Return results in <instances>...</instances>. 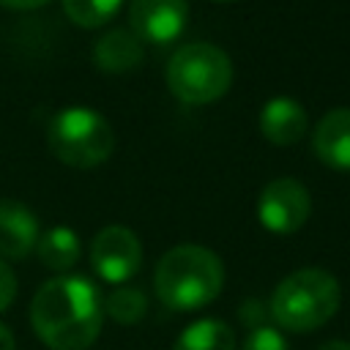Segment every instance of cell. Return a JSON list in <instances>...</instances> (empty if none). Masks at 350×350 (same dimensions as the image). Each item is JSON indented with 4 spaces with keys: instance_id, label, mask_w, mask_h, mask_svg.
Masks as SVG:
<instances>
[{
    "instance_id": "15",
    "label": "cell",
    "mask_w": 350,
    "mask_h": 350,
    "mask_svg": "<svg viewBox=\"0 0 350 350\" xmlns=\"http://www.w3.org/2000/svg\"><path fill=\"white\" fill-rule=\"evenodd\" d=\"M101 306H104V314L109 320H115L120 325H134L142 320V314L148 309V298L142 290L120 284L118 290H112L101 298Z\"/></svg>"
},
{
    "instance_id": "5",
    "label": "cell",
    "mask_w": 350,
    "mask_h": 350,
    "mask_svg": "<svg viewBox=\"0 0 350 350\" xmlns=\"http://www.w3.org/2000/svg\"><path fill=\"white\" fill-rule=\"evenodd\" d=\"M167 88L183 104H213L232 85L230 55L208 41H191L167 60Z\"/></svg>"
},
{
    "instance_id": "16",
    "label": "cell",
    "mask_w": 350,
    "mask_h": 350,
    "mask_svg": "<svg viewBox=\"0 0 350 350\" xmlns=\"http://www.w3.org/2000/svg\"><path fill=\"white\" fill-rule=\"evenodd\" d=\"M123 0H63V11L66 16L79 25V27H101L107 25L118 11H120Z\"/></svg>"
},
{
    "instance_id": "19",
    "label": "cell",
    "mask_w": 350,
    "mask_h": 350,
    "mask_svg": "<svg viewBox=\"0 0 350 350\" xmlns=\"http://www.w3.org/2000/svg\"><path fill=\"white\" fill-rule=\"evenodd\" d=\"M49 0H0L3 8H11V11H30V8H41L46 5Z\"/></svg>"
},
{
    "instance_id": "1",
    "label": "cell",
    "mask_w": 350,
    "mask_h": 350,
    "mask_svg": "<svg viewBox=\"0 0 350 350\" xmlns=\"http://www.w3.org/2000/svg\"><path fill=\"white\" fill-rule=\"evenodd\" d=\"M30 325L49 350H88L104 325L101 293L79 273H60L33 295Z\"/></svg>"
},
{
    "instance_id": "2",
    "label": "cell",
    "mask_w": 350,
    "mask_h": 350,
    "mask_svg": "<svg viewBox=\"0 0 350 350\" xmlns=\"http://www.w3.org/2000/svg\"><path fill=\"white\" fill-rule=\"evenodd\" d=\"M224 265L219 254L200 243H178L156 262L153 290L175 312H194L219 298Z\"/></svg>"
},
{
    "instance_id": "9",
    "label": "cell",
    "mask_w": 350,
    "mask_h": 350,
    "mask_svg": "<svg viewBox=\"0 0 350 350\" xmlns=\"http://www.w3.org/2000/svg\"><path fill=\"white\" fill-rule=\"evenodd\" d=\"M309 129V115L304 104L293 96H273L260 109V131L276 148H290L304 139Z\"/></svg>"
},
{
    "instance_id": "12",
    "label": "cell",
    "mask_w": 350,
    "mask_h": 350,
    "mask_svg": "<svg viewBox=\"0 0 350 350\" xmlns=\"http://www.w3.org/2000/svg\"><path fill=\"white\" fill-rule=\"evenodd\" d=\"M142 41L131 27H112L93 44V63L107 74H123L142 63Z\"/></svg>"
},
{
    "instance_id": "22",
    "label": "cell",
    "mask_w": 350,
    "mask_h": 350,
    "mask_svg": "<svg viewBox=\"0 0 350 350\" xmlns=\"http://www.w3.org/2000/svg\"><path fill=\"white\" fill-rule=\"evenodd\" d=\"M213 3H232V0H213Z\"/></svg>"
},
{
    "instance_id": "21",
    "label": "cell",
    "mask_w": 350,
    "mask_h": 350,
    "mask_svg": "<svg viewBox=\"0 0 350 350\" xmlns=\"http://www.w3.org/2000/svg\"><path fill=\"white\" fill-rule=\"evenodd\" d=\"M317 350H350V342H345V339H331V342H323Z\"/></svg>"
},
{
    "instance_id": "13",
    "label": "cell",
    "mask_w": 350,
    "mask_h": 350,
    "mask_svg": "<svg viewBox=\"0 0 350 350\" xmlns=\"http://www.w3.org/2000/svg\"><path fill=\"white\" fill-rule=\"evenodd\" d=\"M36 254L38 260L55 271V273H68L82 254V243L79 235L68 227V224H55L49 230H44L36 241Z\"/></svg>"
},
{
    "instance_id": "20",
    "label": "cell",
    "mask_w": 350,
    "mask_h": 350,
    "mask_svg": "<svg viewBox=\"0 0 350 350\" xmlns=\"http://www.w3.org/2000/svg\"><path fill=\"white\" fill-rule=\"evenodd\" d=\"M0 350H16V342H14V334L0 323Z\"/></svg>"
},
{
    "instance_id": "8",
    "label": "cell",
    "mask_w": 350,
    "mask_h": 350,
    "mask_svg": "<svg viewBox=\"0 0 350 350\" xmlns=\"http://www.w3.org/2000/svg\"><path fill=\"white\" fill-rule=\"evenodd\" d=\"M189 25V0H131L129 27L139 41L172 44Z\"/></svg>"
},
{
    "instance_id": "4",
    "label": "cell",
    "mask_w": 350,
    "mask_h": 350,
    "mask_svg": "<svg viewBox=\"0 0 350 350\" xmlns=\"http://www.w3.org/2000/svg\"><path fill=\"white\" fill-rule=\"evenodd\" d=\"M46 145L57 161L74 170H93L115 150L109 120L90 107H66L46 126Z\"/></svg>"
},
{
    "instance_id": "10",
    "label": "cell",
    "mask_w": 350,
    "mask_h": 350,
    "mask_svg": "<svg viewBox=\"0 0 350 350\" xmlns=\"http://www.w3.org/2000/svg\"><path fill=\"white\" fill-rule=\"evenodd\" d=\"M41 235V224L36 213L19 200H0V257L25 260L36 252V241Z\"/></svg>"
},
{
    "instance_id": "6",
    "label": "cell",
    "mask_w": 350,
    "mask_h": 350,
    "mask_svg": "<svg viewBox=\"0 0 350 350\" xmlns=\"http://www.w3.org/2000/svg\"><path fill=\"white\" fill-rule=\"evenodd\" d=\"M312 213L309 189L298 178H273L257 197V219L273 235L298 232Z\"/></svg>"
},
{
    "instance_id": "17",
    "label": "cell",
    "mask_w": 350,
    "mask_h": 350,
    "mask_svg": "<svg viewBox=\"0 0 350 350\" xmlns=\"http://www.w3.org/2000/svg\"><path fill=\"white\" fill-rule=\"evenodd\" d=\"M241 350H293L287 336L282 334V328L276 325H257L246 334L243 347Z\"/></svg>"
},
{
    "instance_id": "7",
    "label": "cell",
    "mask_w": 350,
    "mask_h": 350,
    "mask_svg": "<svg viewBox=\"0 0 350 350\" xmlns=\"http://www.w3.org/2000/svg\"><path fill=\"white\" fill-rule=\"evenodd\" d=\"M90 268L101 282L126 284L142 268V243L126 224H109L90 241Z\"/></svg>"
},
{
    "instance_id": "11",
    "label": "cell",
    "mask_w": 350,
    "mask_h": 350,
    "mask_svg": "<svg viewBox=\"0 0 350 350\" xmlns=\"http://www.w3.org/2000/svg\"><path fill=\"white\" fill-rule=\"evenodd\" d=\"M312 150L328 170L350 172V107L331 109L317 120Z\"/></svg>"
},
{
    "instance_id": "14",
    "label": "cell",
    "mask_w": 350,
    "mask_h": 350,
    "mask_svg": "<svg viewBox=\"0 0 350 350\" xmlns=\"http://www.w3.org/2000/svg\"><path fill=\"white\" fill-rule=\"evenodd\" d=\"M172 350H235V331L219 317H202L178 334Z\"/></svg>"
},
{
    "instance_id": "18",
    "label": "cell",
    "mask_w": 350,
    "mask_h": 350,
    "mask_svg": "<svg viewBox=\"0 0 350 350\" xmlns=\"http://www.w3.org/2000/svg\"><path fill=\"white\" fill-rule=\"evenodd\" d=\"M16 298V276L5 260H0V312H5Z\"/></svg>"
},
{
    "instance_id": "3",
    "label": "cell",
    "mask_w": 350,
    "mask_h": 350,
    "mask_svg": "<svg viewBox=\"0 0 350 350\" xmlns=\"http://www.w3.org/2000/svg\"><path fill=\"white\" fill-rule=\"evenodd\" d=\"M342 306V287L325 268H298L287 273L271 295V317L276 328L309 334L323 328Z\"/></svg>"
}]
</instances>
